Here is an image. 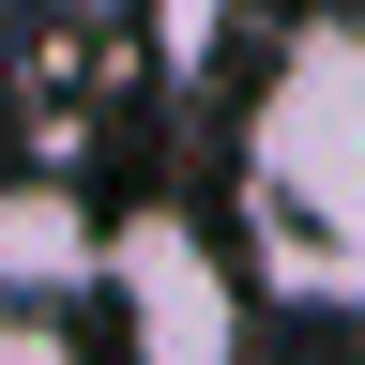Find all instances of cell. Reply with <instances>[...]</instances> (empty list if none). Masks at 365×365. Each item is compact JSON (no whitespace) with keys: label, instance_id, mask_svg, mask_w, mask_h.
<instances>
[{"label":"cell","instance_id":"obj_1","mask_svg":"<svg viewBox=\"0 0 365 365\" xmlns=\"http://www.w3.org/2000/svg\"><path fill=\"white\" fill-rule=\"evenodd\" d=\"M244 182H259V259L274 244H365V16L350 0L289 16V46L244 107Z\"/></svg>","mask_w":365,"mask_h":365},{"label":"cell","instance_id":"obj_2","mask_svg":"<svg viewBox=\"0 0 365 365\" xmlns=\"http://www.w3.org/2000/svg\"><path fill=\"white\" fill-rule=\"evenodd\" d=\"M107 319H122V365H244L259 289L182 198H153L107 228Z\"/></svg>","mask_w":365,"mask_h":365},{"label":"cell","instance_id":"obj_3","mask_svg":"<svg viewBox=\"0 0 365 365\" xmlns=\"http://www.w3.org/2000/svg\"><path fill=\"white\" fill-rule=\"evenodd\" d=\"M76 289H107V213L76 182L16 168L0 182V304H76Z\"/></svg>","mask_w":365,"mask_h":365},{"label":"cell","instance_id":"obj_4","mask_svg":"<svg viewBox=\"0 0 365 365\" xmlns=\"http://www.w3.org/2000/svg\"><path fill=\"white\" fill-rule=\"evenodd\" d=\"M259 274H274V289H304V304H365V244H274Z\"/></svg>","mask_w":365,"mask_h":365},{"label":"cell","instance_id":"obj_5","mask_svg":"<svg viewBox=\"0 0 365 365\" xmlns=\"http://www.w3.org/2000/svg\"><path fill=\"white\" fill-rule=\"evenodd\" d=\"M213 16H228V0H168V16H153V31H168V76H198V61H213Z\"/></svg>","mask_w":365,"mask_h":365},{"label":"cell","instance_id":"obj_6","mask_svg":"<svg viewBox=\"0 0 365 365\" xmlns=\"http://www.w3.org/2000/svg\"><path fill=\"white\" fill-rule=\"evenodd\" d=\"M0 365H76V350H61V319H46V304H0Z\"/></svg>","mask_w":365,"mask_h":365},{"label":"cell","instance_id":"obj_7","mask_svg":"<svg viewBox=\"0 0 365 365\" xmlns=\"http://www.w3.org/2000/svg\"><path fill=\"white\" fill-rule=\"evenodd\" d=\"M335 365H365V350H335Z\"/></svg>","mask_w":365,"mask_h":365}]
</instances>
